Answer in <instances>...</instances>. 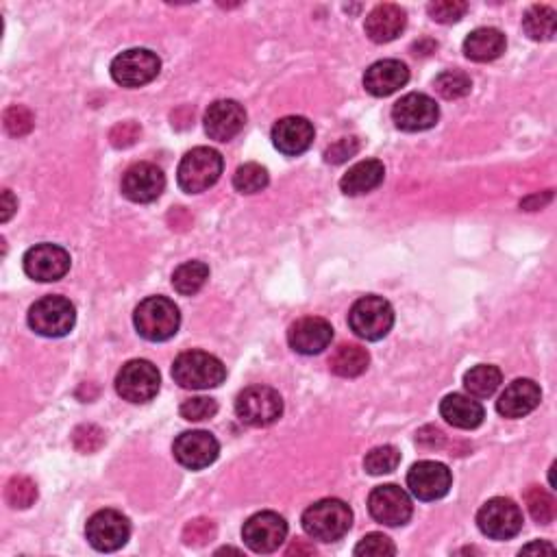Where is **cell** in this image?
<instances>
[{
  "label": "cell",
  "instance_id": "cell-2",
  "mask_svg": "<svg viewBox=\"0 0 557 557\" xmlns=\"http://www.w3.org/2000/svg\"><path fill=\"white\" fill-rule=\"evenodd\" d=\"M135 329L148 342H166L177 336L181 325L179 307L166 296H148L133 314Z\"/></svg>",
  "mask_w": 557,
  "mask_h": 557
},
{
  "label": "cell",
  "instance_id": "cell-30",
  "mask_svg": "<svg viewBox=\"0 0 557 557\" xmlns=\"http://www.w3.org/2000/svg\"><path fill=\"white\" fill-rule=\"evenodd\" d=\"M555 9L547 5H534L527 9L523 18V29L534 42H549L555 35Z\"/></svg>",
  "mask_w": 557,
  "mask_h": 557
},
{
  "label": "cell",
  "instance_id": "cell-9",
  "mask_svg": "<svg viewBox=\"0 0 557 557\" xmlns=\"http://www.w3.org/2000/svg\"><path fill=\"white\" fill-rule=\"evenodd\" d=\"M159 386H162L159 370L155 364L146 360L127 362L116 377V392L129 403L153 401L159 392Z\"/></svg>",
  "mask_w": 557,
  "mask_h": 557
},
{
  "label": "cell",
  "instance_id": "cell-40",
  "mask_svg": "<svg viewBox=\"0 0 557 557\" xmlns=\"http://www.w3.org/2000/svg\"><path fill=\"white\" fill-rule=\"evenodd\" d=\"M33 114L22 105H14L5 111V129L9 135H14V138H24V135H29L33 131Z\"/></svg>",
  "mask_w": 557,
  "mask_h": 557
},
{
  "label": "cell",
  "instance_id": "cell-26",
  "mask_svg": "<svg viewBox=\"0 0 557 557\" xmlns=\"http://www.w3.org/2000/svg\"><path fill=\"white\" fill-rule=\"evenodd\" d=\"M386 179V168L379 159H364V162L349 168V172L340 179V190L346 196H362L377 190Z\"/></svg>",
  "mask_w": 557,
  "mask_h": 557
},
{
  "label": "cell",
  "instance_id": "cell-27",
  "mask_svg": "<svg viewBox=\"0 0 557 557\" xmlns=\"http://www.w3.org/2000/svg\"><path fill=\"white\" fill-rule=\"evenodd\" d=\"M505 35L499 29L492 27H481L470 33L464 40V55L479 64H486V61L499 59L505 53Z\"/></svg>",
  "mask_w": 557,
  "mask_h": 557
},
{
  "label": "cell",
  "instance_id": "cell-29",
  "mask_svg": "<svg viewBox=\"0 0 557 557\" xmlns=\"http://www.w3.org/2000/svg\"><path fill=\"white\" fill-rule=\"evenodd\" d=\"M503 381L501 370L490 364H479L464 375V388L473 399H490Z\"/></svg>",
  "mask_w": 557,
  "mask_h": 557
},
{
  "label": "cell",
  "instance_id": "cell-37",
  "mask_svg": "<svg viewBox=\"0 0 557 557\" xmlns=\"http://www.w3.org/2000/svg\"><path fill=\"white\" fill-rule=\"evenodd\" d=\"M216 538V525L209 518H194L183 527V542L188 547H205Z\"/></svg>",
  "mask_w": 557,
  "mask_h": 557
},
{
  "label": "cell",
  "instance_id": "cell-10",
  "mask_svg": "<svg viewBox=\"0 0 557 557\" xmlns=\"http://www.w3.org/2000/svg\"><path fill=\"white\" fill-rule=\"evenodd\" d=\"M477 525L481 534L492 540H510L523 529V512L512 499L494 497L481 505Z\"/></svg>",
  "mask_w": 557,
  "mask_h": 557
},
{
  "label": "cell",
  "instance_id": "cell-35",
  "mask_svg": "<svg viewBox=\"0 0 557 557\" xmlns=\"http://www.w3.org/2000/svg\"><path fill=\"white\" fill-rule=\"evenodd\" d=\"M401 464V453L392 444H383V447H377L370 451L364 457V468L368 470L370 475H388L392 470L399 468Z\"/></svg>",
  "mask_w": 557,
  "mask_h": 557
},
{
  "label": "cell",
  "instance_id": "cell-3",
  "mask_svg": "<svg viewBox=\"0 0 557 557\" xmlns=\"http://www.w3.org/2000/svg\"><path fill=\"white\" fill-rule=\"evenodd\" d=\"M172 377L185 390H212L227 379V368L212 353L185 351L172 364Z\"/></svg>",
  "mask_w": 557,
  "mask_h": 557
},
{
  "label": "cell",
  "instance_id": "cell-41",
  "mask_svg": "<svg viewBox=\"0 0 557 557\" xmlns=\"http://www.w3.org/2000/svg\"><path fill=\"white\" fill-rule=\"evenodd\" d=\"M353 553L357 557H388V555H396V547L388 536L368 534L366 538L360 540Z\"/></svg>",
  "mask_w": 557,
  "mask_h": 557
},
{
  "label": "cell",
  "instance_id": "cell-18",
  "mask_svg": "<svg viewBox=\"0 0 557 557\" xmlns=\"http://www.w3.org/2000/svg\"><path fill=\"white\" fill-rule=\"evenodd\" d=\"M166 190V175L155 164L140 162L122 177V194L133 203H153Z\"/></svg>",
  "mask_w": 557,
  "mask_h": 557
},
{
  "label": "cell",
  "instance_id": "cell-42",
  "mask_svg": "<svg viewBox=\"0 0 557 557\" xmlns=\"http://www.w3.org/2000/svg\"><path fill=\"white\" fill-rule=\"evenodd\" d=\"M72 440H74V447H77L81 453H94L103 447L105 433L94 425H83L74 431Z\"/></svg>",
  "mask_w": 557,
  "mask_h": 557
},
{
  "label": "cell",
  "instance_id": "cell-43",
  "mask_svg": "<svg viewBox=\"0 0 557 557\" xmlns=\"http://www.w3.org/2000/svg\"><path fill=\"white\" fill-rule=\"evenodd\" d=\"M360 151V142L355 138H342L336 144H331L325 151V162L327 164H344Z\"/></svg>",
  "mask_w": 557,
  "mask_h": 557
},
{
  "label": "cell",
  "instance_id": "cell-21",
  "mask_svg": "<svg viewBox=\"0 0 557 557\" xmlns=\"http://www.w3.org/2000/svg\"><path fill=\"white\" fill-rule=\"evenodd\" d=\"M246 125V111L238 101H216L205 114V133L216 142H229Z\"/></svg>",
  "mask_w": 557,
  "mask_h": 557
},
{
  "label": "cell",
  "instance_id": "cell-16",
  "mask_svg": "<svg viewBox=\"0 0 557 557\" xmlns=\"http://www.w3.org/2000/svg\"><path fill=\"white\" fill-rule=\"evenodd\" d=\"M453 484L451 470L440 464L423 460L410 468L407 473V488L414 494L418 501H438L447 497Z\"/></svg>",
  "mask_w": 557,
  "mask_h": 557
},
{
  "label": "cell",
  "instance_id": "cell-24",
  "mask_svg": "<svg viewBox=\"0 0 557 557\" xmlns=\"http://www.w3.org/2000/svg\"><path fill=\"white\" fill-rule=\"evenodd\" d=\"M407 24V14L405 9H401L399 5H377L373 11H370L366 18V35L373 40L375 44H388L392 40H396Z\"/></svg>",
  "mask_w": 557,
  "mask_h": 557
},
{
  "label": "cell",
  "instance_id": "cell-19",
  "mask_svg": "<svg viewBox=\"0 0 557 557\" xmlns=\"http://www.w3.org/2000/svg\"><path fill=\"white\" fill-rule=\"evenodd\" d=\"M333 340V327L329 320L318 316H305L290 327L288 342L296 353L318 355L323 353Z\"/></svg>",
  "mask_w": 557,
  "mask_h": 557
},
{
  "label": "cell",
  "instance_id": "cell-44",
  "mask_svg": "<svg viewBox=\"0 0 557 557\" xmlns=\"http://www.w3.org/2000/svg\"><path fill=\"white\" fill-rule=\"evenodd\" d=\"M140 127L135 125V122H122V125H116L111 129L109 140L116 148H127L131 144H135V140L140 138Z\"/></svg>",
  "mask_w": 557,
  "mask_h": 557
},
{
  "label": "cell",
  "instance_id": "cell-12",
  "mask_svg": "<svg viewBox=\"0 0 557 557\" xmlns=\"http://www.w3.org/2000/svg\"><path fill=\"white\" fill-rule=\"evenodd\" d=\"M85 536H88L96 551L111 553L122 549L129 542L131 523L125 514L116 510H101L85 525Z\"/></svg>",
  "mask_w": 557,
  "mask_h": 557
},
{
  "label": "cell",
  "instance_id": "cell-45",
  "mask_svg": "<svg viewBox=\"0 0 557 557\" xmlns=\"http://www.w3.org/2000/svg\"><path fill=\"white\" fill-rule=\"evenodd\" d=\"M416 442L420 444V447L436 449V447H440V444L444 442V433L440 429H436V427H425V429L418 431Z\"/></svg>",
  "mask_w": 557,
  "mask_h": 557
},
{
  "label": "cell",
  "instance_id": "cell-32",
  "mask_svg": "<svg viewBox=\"0 0 557 557\" xmlns=\"http://www.w3.org/2000/svg\"><path fill=\"white\" fill-rule=\"evenodd\" d=\"M525 503H527V510H529L531 518H534L536 523L549 525L555 521L557 505H555V499L551 497V492H547L540 486H531L525 492Z\"/></svg>",
  "mask_w": 557,
  "mask_h": 557
},
{
  "label": "cell",
  "instance_id": "cell-1",
  "mask_svg": "<svg viewBox=\"0 0 557 557\" xmlns=\"http://www.w3.org/2000/svg\"><path fill=\"white\" fill-rule=\"evenodd\" d=\"M353 525V510L340 499H323L309 505L303 514V529L318 542H338Z\"/></svg>",
  "mask_w": 557,
  "mask_h": 557
},
{
  "label": "cell",
  "instance_id": "cell-14",
  "mask_svg": "<svg viewBox=\"0 0 557 557\" xmlns=\"http://www.w3.org/2000/svg\"><path fill=\"white\" fill-rule=\"evenodd\" d=\"M70 264V253L64 246L57 244H37L22 257L24 272H27L33 281L42 283L64 279L66 272L70 270Z\"/></svg>",
  "mask_w": 557,
  "mask_h": 557
},
{
  "label": "cell",
  "instance_id": "cell-31",
  "mask_svg": "<svg viewBox=\"0 0 557 557\" xmlns=\"http://www.w3.org/2000/svg\"><path fill=\"white\" fill-rule=\"evenodd\" d=\"M209 279V266L205 262H185L172 272V286L183 296L201 292Z\"/></svg>",
  "mask_w": 557,
  "mask_h": 557
},
{
  "label": "cell",
  "instance_id": "cell-8",
  "mask_svg": "<svg viewBox=\"0 0 557 557\" xmlns=\"http://www.w3.org/2000/svg\"><path fill=\"white\" fill-rule=\"evenodd\" d=\"M159 70H162V59L148 48H129L111 61V77L122 88H142L157 79Z\"/></svg>",
  "mask_w": 557,
  "mask_h": 557
},
{
  "label": "cell",
  "instance_id": "cell-4",
  "mask_svg": "<svg viewBox=\"0 0 557 557\" xmlns=\"http://www.w3.org/2000/svg\"><path fill=\"white\" fill-rule=\"evenodd\" d=\"M222 155L209 146L192 148L185 153L177 170V183L185 194H201L216 185L222 175Z\"/></svg>",
  "mask_w": 557,
  "mask_h": 557
},
{
  "label": "cell",
  "instance_id": "cell-25",
  "mask_svg": "<svg viewBox=\"0 0 557 557\" xmlns=\"http://www.w3.org/2000/svg\"><path fill=\"white\" fill-rule=\"evenodd\" d=\"M440 414L449 425L457 429H477L486 418L484 405L466 394L444 396L440 403Z\"/></svg>",
  "mask_w": 557,
  "mask_h": 557
},
{
  "label": "cell",
  "instance_id": "cell-39",
  "mask_svg": "<svg viewBox=\"0 0 557 557\" xmlns=\"http://www.w3.org/2000/svg\"><path fill=\"white\" fill-rule=\"evenodd\" d=\"M179 412L190 423H201V420H209L218 414V403L214 399H207V396H194V399L183 401Z\"/></svg>",
  "mask_w": 557,
  "mask_h": 557
},
{
  "label": "cell",
  "instance_id": "cell-48",
  "mask_svg": "<svg viewBox=\"0 0 557 557\" xmlns=\"http://www.w3.org/2000/svg\"><path fill=\"white\" fill-rule=\"evenodd\" d=\"M531 553H555V547L549 542H531L521 549V555H531Z\"/></svg>",
  "mask_w": 557,
  "mask_h": 557
},
{
  "label": "cell",
  "instance_id": "cell-6",
  "mask_svg": "<svg viewBox=\"0 0 557 557\" xmlns=\"http://www.w3.org/2000/svg\"><path fill=\"white\" fill-rule=\"evenodd\" d=\"M77 323V309L66 296H44L29 309V325L44 338H64Z\"/></svg>",
  "mask_w": 557,
  "mask_h": 557
},
{
  "label": "cell",
  "instance_id": "cell-38",
  "mask_svg": "<svg viewBox=\"0 0 557 557\" xmlns=\"http://www.w3.org/2000/svg\"><path fill=\"white\" fill-rule=\"evenodd\" d=\"M429 16L440 24H455L464 18L468 5L462 0H436V3L427 5Z\"/></svg>",
  "mask_w": 557,
  "mask_h": 557
},
{
  "label": "cell",
  "instance_id": "cell-28",
  "mask_svg": "<svg viewBox=\"0 0 557 557\" xmlns=\"http://www.w3.org/2000/svg\"><path fill=\"white\" fill-rule=\"evenodd\" d=\"M368 364L370 355L360 344H340L329 360L331 373L344 379H355L364 375L368 370Z\"/></svg>",
  "mask_w": 557,
  "mask_h": 557
},
{
  "label": "cell",
  "instance_id": "cell-11",
  "mask_svg": "<svg viewBox=\"0 0 557 557\" xmlns=\"http://www.w3.org/2000/svg\"><path fill=\"white\" fill-rule=\"evenodd\" d=\"M368 512L381 525L403 527L410 523V518L414 514V505L410 494H407L403 488L386 484V486H377L373 492H370Z\"/></svg>",
  "mask_w": 557,
  "mask_h": 557
},
{
  "label": "cell",
  "instance_id": "cell-17",
  "mask_svg": "<svg viewBox=\"0 0 557 557\" xmlns=\"http://www.w3.org/2000/svg\"><path fill=\"white\" fill-rule=\"evenodd\" d=\"M175 460L190 470H203L218 460L220 444L209 431H185L172 444Z\"/></svg>",
  "mask_w": 557,
  "mask_h": 557
},
{
  "label": "cell",
  "instance_id": "cell-23",
  "mask_svg": "<svg viewBox=\"0 0 557 557\" xmlns=\"http://www.w3.org/2000/svg\"><path fill=\"white\" fill-rule=\"evenodd\" d=\"M542 390L536 381L516 379L503 390L497 401V412L505 418H523L540 405Z\"/></svg>",
  "mask_w": 557,
  "mask_h": 557
},
{
  "label": "cell",
  "instance_id": "cell-36",
  "mask_svg": "<svg viewBox=\"0 0 557 557\" xmlns=\"http://www.w3.org/2000/svg\"><path fill=\"white\" fill-rule=\"evenodd\" d=\"M5 499L11 507H16V510H27V507H31L37 499L35 481H31L29 477H20V475L14 477L7 484Z\"/></svg>",
  "mask_w": 557,
  "mask_h": 557
},
{
  "label": "cell",
  "instance_id": "cell-5",
  "mask_svg": "<svg viewBox=\"0 0 557 557\" xmlns=\"http://www.w3.org/2000/svg\"><path fill=\"white\" fill-rule=\"evenodd\" d=\"M349 327L357 338L377 342L394 327V309L383 296L368 294L355 301L349 312Z\"/></svg>",
  "mask_w": 557,
  "mask_h": 557
},
{
  "label": "cell",
  "instance_id": "cell-49",
  "mask_svg": "<svg viewBox=\"0 0 557 557\" xmlns=\"http://www.w3.org/2000/svg\"><path fill=\"white\" fill-rule=\"evenodd\" d=\"M314 553H316V549L312 547V544H305L303 540L294 542L292 547L288 549V555H314Z\"/></svg>",
  "mask_w": 557,
  "mask_h": 557
},
{
  "label": "cell",
  "instance_id": "cell-46",
  "mask_svg": "<svg viewBox=\"0 0 557 557\" xmlns=\"http://www.w3.org/2000/svg\"><path fill=\"white\" fill-rule=\"evenodd\" d=\"M18 209V201L14 198L9 190L3 192V205H0V222H9V218L14 216V212Z\"/></svg>",
  "mask_w": 557,
  "mask_h": 557
},
{
  "label": "cell",
  "instance_id": "cell-33",
  "mask_svg": "<svg viewBox=\"0 0 557 557\" xmlns=\"http://www.w3.org/2000/svg\"><path fill=\"white\" fill-rule=\"evenodd\" d=\"M433 88H436V92L442 98H447V101H457V98H464L466 94H470L473 81H470L466 72L444 70L438 74L436 81H433Z\"/></svg>",
  "mask_w": 557,
  "mask_h": 557
},
{
  "label": "cell",
  "instance_id": "cell-15",
  "mask_svg": "<svg viewBox=\"0 0 557 557\" xmlns=\"http://www.w3.org/2000/svg\"><path fill=\"white\" fill-rule=\"evenodd\" d=\"M438 118H440V107L427 94L412 92L403 96L401 101H396L392 107L394 125L407 133L427 131L431 127H436Z\"/></svg>",
  "mask_w": 557,
  "mask_h": 557
},
{
  "label": "cell",
  "instance_id": "cell-47",
  "mask_svg": "<svg viewBox=\"0 0 557 557\" xmlns=\"http://www.w3.org/2000/svg\"><path fill=\"white\" fill-rule=\"evenodd\" d=\"M551 190L544 194V198H540V194H534V196H529V198H525V201L521 203V207H525V209H529V212H534V209H540V207H544L547 205L549 201H551Z\"/></svg>",
  "mask_w": 557,
  "mask_h": 557
},
{
  "label": "cell",
  "instance_id": "cell-20",
  "mask_svg": "<svg viewBox=\"0 0 557 557\" xmlns=\"http://www.w3.org/2000/svg\"><path fill=\"white\" fill-rule=\"evenodd\" d=\"M314 125L303 116H288L281 118L275 127H272V144L279 153L296 157L303 155L314 142Z\"/></svg>",
  "mask_w": 557,
  "mask_h": 557
},
{
  "label": "cell",
  "instance_id": "cell-13",
  "mask_svg": "<svg viewBox=\"0 0 557 557\" xmlns=\"http://www.w3.org/2000/svg\"><path fill=\"white\" fill-rule=\"evenodd\" d=\"M288 538L286 518L277 512L253 514L242 527V540L255 553L277 551Z\"/></svg>",
  "mask_w": 557,
  "mask_h": 557
},
{
  "label": "cell",
  "instance_id": "cell-22",
  "mask_svg": "<svg viewBox=\"0 0 557 557\" xmlns=\"http://www.w3.org/2000/svg\"><path fill=\"white\" fill-rule=\"evenodd\" d=\"M410 81V70L399 59H381L364 74V88L373 96H390L405 88Z\"/></svg>",
  "mask_w": 557,
  "mask_h": 557
},
{
  "label": "cell",
  "instance_id": "cell-34",
  "mask_svg": "<svg viewBox=\"0 0 557 557\" xmlns=\"http://www.w3.org/2000/svg\"><path fill=\"white\" fill-rule=\"evenodd\" d=\"M270 177H268V170L259 164H244L238 170H235L233 175V188L235 192L240 194H257L266 190Z\"/></svg>",
  "mask_w": 557,
  "mask_h": 557
},
{
  "label": "cell",
  "instance_id": "cell-7",
  "mask_svg": "<svg viewBox=\"0 0 557 557\" xmlns=\"http://www.w3.org/2000/svg\"><path fill=\"white\" fill-rule=\"evenodd\" d=\"M235 414L249 427H270L283 416V399L275 388L251 386L235 399Z\"/></svg>",
  "mask_w": 557,
  "mask_h": 557
}]
</instances>
